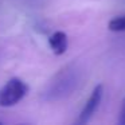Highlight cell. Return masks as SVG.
Returning a JSON list of instances; mask_svg holds the SVG:
<instances>
[{"instance_id": "cell-3", "label": "cell", "mask_w": 125, "mask_h": 125, "mask_svg": "<svg viewBox=\"0 0 125 125\" xmlns=\"http://www.w3.org/2000/svg\"><path fill=\"white\" fill-rule=\"evenodd\" d=\"M102 93H104V85L98 83L97 86L93 89L90 97L87 98L86 104H85L82 112L79 113L78 118L74 121V124L77 125H85L90 121V118L93 117V114L95 113V110L98 109L101 101H102Z\"/></svg>"}, {"instance_id": "cell-6", "label": "cell", "mask_w": 125, "mask_h": 125, "mask_svg": "<svg viewBox=\"0 0 125 125\" xmlns=\"http://www.w3.org/2000/svg\"><path fill=\"white\" fill-rule=\"evenodd\" d=\"M118 124H120V125H125V100L122 101L121 108H120V113H118Z\"/></svg>"}, {"instance_id": "cell-1", "label": "cell", "mask_w": 125, "mask_h": 125, "mask_svg": "<svg viewBox=\"0 0 125 125\" xmlns=\"http://www.w3.org/2000/svg\"><path fill=\"white\" fill-rule=\"evenodd\" d=\"M81 81V69L75 62L62 67L46 85L42 98L44 101H59L69 97L78 87Z\"/></svg>"}, {"instance_id": "cell-4", "label": "cell", "mask_w": 125, "mask_h": 125, "mask_svg": "<svg viewBox=\"0 0 125 125\" xmlns=\"http://www.w3.org/2000/svg\"><path fill=\"white\" fill-rule=\"evenodd\" d=\"M49 44L55 55L65 54L66 50H67V44H69L67 35L65 32H62V31H57L49 38Z\"/></svg>"}, {"instance_id": "cell-2", "label": "cell", "mask_w": 125, "mask_h": 125, "mask_svg": "<svg viewBox=\"0 0 125 125\" xmlns=\"http://www.w3.org/2000/svg\"><path fill=\"white\" fill-rule=\"evenodd\" d=\"M28 93V85L20 78H11L0 90V106L10 108L16 105Z\"/></svg>"}, {"instance_id": "cell-5", "label": "cell", "mask_w": 125, "mask_h": 125, "mask_svg": "<svg viewBox=\"0 0 125 125\" xmlns=\"http://www.w3.org/2000/svg\"><path fill=\"white\" fill-rule=\"evenodd\" d=\"M108 28L110 31H114V32H122V31H125V15L116 16L114 19H112L108 23Z\"/></svg>"}]
</instances>
